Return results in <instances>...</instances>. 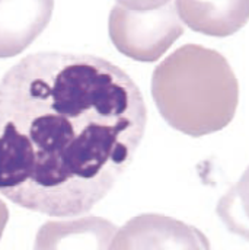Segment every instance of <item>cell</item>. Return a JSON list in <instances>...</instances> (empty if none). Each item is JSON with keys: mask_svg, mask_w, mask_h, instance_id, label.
Masks as SVG:
<instances>
[{"mask_svg": "<svg viewBox=\"0 0 249 250\" xmlns=\"http://www.w3.org/2000/svg\"><path fill=\"white\" fill-rule=\"evenodd\" d=\"M108 34L125 57L158 62L184 34L175 0H117L108 18Z\"/></svg>", "mask_w": 249, "mask_h": 250, "instance_id": "3", "label": "cell"}, {"mask_svg": "<svg viewBox=\"0 0 249 250\" xmlns=\"http://www.w3.org/2000/svg\"><path fill=\"white\" fill-rule=\"evenodd\" d=\"M117 231L114 223L101 217L48 221L38 230L35 249H111Z\"/></svg>", "mask_w": 249, "mask_h": 250, "instance_id": "7", "label": "cell"}, {"mask_svg": "<svg viewBox=\"0 0 249 250\" xmlns=\"http://www.w3.org/2000/svg\"><path fill=\"white\" fill-rule=\"evenodd\" d=\"M217 214L232 233L249 242V167L241 181L222 196Z\"/></svg>", "mask_w": 249, "mask_h": 250, "instance_id": "8", "label": "cell"}, {"mask_svg": "<svg viewBox=\"0 0 249 250\" xmlns=\"http://www.w3.org/2000/svg\"><path fill=\"white\" fill-rule=\"evenodd\" d=\"M54 0H0V59L25 51L48 26Z\"/></svg>", "mask_w": 249, "mask_h": 250, "instance_id": "5", "label": "cell"}, {"mask_svg": "<svg viewBox=\"0 0 249 250\" xmlns=\"http://www.w3.org/2000/svg\"><path fill=\"white\" fill-rule=\"evenodd\" d=\"M152 98L166 124L189 137H203L233 121L239 83L219 51L185 44L153 70Z\"/></svg>", "mask_w": 249, "mask_h": 250, "instance_id": "2", "label": "cell"}, {"mask_svg": "<svg viewBox=\"0 0 249 250\" xmlns=\"http://www.w3.org/2000/svg\"><path fill=\"white\" fill-rule=\"evenodd\" d=\"M210 242L194 226L162 215L141 214L117 231L111 249H208Z\"/></svg>", "mask_w": 249, "mask_h": 250, "instance_id": "4", "label": "cell"}, {"mask_svg": "<svg viewBox=\"0 0 249 250\" xmlns=\"http://www.w3.org/2000/svg\"><path fill=\"white\" fill-rule=\"evenodd\" d=\"M7 221H9V209H7V205L0 199V239L7 226Z\"/></svg>", "mask_w": 249, "mask_h": 250, "instance_id": "9", "label": "cell"}, {"mask_svg": "<svg viewBox=\"0 0 249 250\" xmlns=\"http://www.w3.org/2000/svg\"><path fill=\"white\" fill-rule=\"evenodd\" d=\"M146 125L143 93L120 65L29 54L0 80V193L50 217L88 214L133 163Z\"/></svg>", "mask_w": 249, "mask_h": 250, "instance_id": "1", "label": "cell"}, {"mask_svg": "<svg viewBox=\"0 0 249 250\" xmlns=\"http://www.w3.org/2000/svg\"><path fill=\"white\" fill-rule=\"evenodd\" d=\"M181 21L189 29L226 38L249 22V0H175Z\"/></svg>", "mask_w": 249, "mask_h": 250, "instance_id": "6", "label": "cell"}]
</instances>
